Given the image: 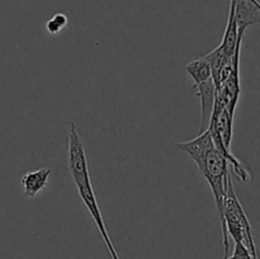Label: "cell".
<instances>
[{
	"label": "cell",
	"mask_w": 260,
	"mask_h": 259,
	"mask_svg": "<svg viewBox=\"0 0 260 259\" xmlns=\"http://www.w3.org/2000/svg\"><path fill=\"white\" fill-rule=\"evenodd\" d=\"M234 4V19L238 25V33L245 35L250 25L260 22V5L250 0H231Z\"/></svg>",
	"instance_id": "5"
},
{
	"label": "cell",
	"mask_w": 260,
	"mask_h": 259,
	"mask_svg": "<svg viewBox=\"0 0 260 259\" xmlns=\"http://www.w3.org/2000/svg\"><path fill=\"white\" fill-rule=\"evenodd\" d=\"M185 71L188 73V75L192 78L193 85H197V84L205 83L208 79H211V68L210 63L207 62L205 57L194 58L190 62H188L185 65Z\"/></svg>",
	"instance_id": "10"
},
{
	"label": "cell",
	"mask_w": 260,
	"mask_h": 259,
	"mask_svg": "<svg viewBox=\"0 0 260 259\" xmlns=\"http://www.w3.org/2000/svg\"><path fill=\"white\" fill-rule=\"evenodd\" d=\"M223 222H225L228 235L231 236L235 243H243L254 256H258L251 225L236 196L231 177L229 178L228 189H226L225 200H223Z\"/></svg>",
	"instance_id": "2"
},
{
	"label": "cell",
	"mask_w": 260,
	"mask_h": 259,
	"mask_svg": "<svg viewBox=\"0 0 260 259\" xmlns=\"http://www.w3.org/2000/svg\"><path fill=\"white\" fill-rule=\"evenodd\" d=\"M197 167L205 179L207 180L208 185L212 190L213 198H215L216 210H217L221 228H222L223 250H225L223 258H226L229 256V235L225 228V222H223V200H225L226 189H228L229 178L231 177L230 170H229V163L222 156V154L216 147H213L197 163Z\"/></svg>",
	"instance_id": "1"
},
{
	"label": "cell",
	"mask_w": 260,
	"mask_h": 259,
	"mask_svg": "<svg viewBox=\"0 0 260 259\" xmlns=\"http://www.w3.org/2000/svg\"><path fill=\"white\" fill-rule=\"evenodd\" d=\"M238 38H239L238 25H236L235 19H234V4H233V2H231L228 25H226L225 33H223L222 42H221V46H222L223 51H225V52L228 53L230 57H233L234 52H235L236 43H238Z\"/></svg>",
	"instance_id": "9"
},
{
	"label": "cell",
	"mask_w": 260,
	"mask_h": 259,
	"mask_svg": "<svg viewBox=\"0 0 260 259\" xmlns=\"http://www.w3.org/2000/svg\"><path fill=\"white\" fill-rule=\"evenodd\" d=\"M175 147L188 154V156L197 164L210 150L215 147V144H213V139L211 136L210 131L206 130V131L201 132L197 137L189 140V141L177 142Z\"/></svg>",
	"instance_id": "7"
},
{
	"label": "cell",
	"mask_w": 260,
	"mask_h": 259,
	"mask_svg": "<svg viewBox=\"0 0 260 259\" xmlns=\"http://www.w3.org/2000/svg\"><path fill=\"white\" fill-rule=\"evenodd\" d=\"M68 168L76 188L91 184L85 149L74 122H70V130L68 135Z\"/></svg>",
	"instance_id": "3"
},
{
	"label": "cell",
	"mask_w": 260,
	"mask_h": 259,
	"mask_svg": "<svg viewBox=\"0 0 260 259\" xmlns=\"http://www.w3.org/2000/svg\"><path fill=\"white\" fill-rule=\"evenodd\" d=\"M78 192H79V196H80L81 201H83V203L85 205L86 210H88L89 213H90L96 229H98V231L101 233L102 239H103L104 243H106V246L108 248L109 253H111L112 259H119L118 253H117L116 249H114L113 243H112L108 231H107L106 225H104L103 216H102L101 208H99L98 202H96V198H95V195H94V190H93V187H91V184L78 188Z\"/></svg>",
	"instance_id": "4"
},
{
	"label": "cell",
	"mask_w": 260,
	"mask_h": 259,
	"mask_svg": "<svg viewBox=\"0 0 260 259\" xmlns=\"http://www.w3.org/2000/svg\"><path fill=\"white\" fill-rule=\"evenodd\" d=\"M69 18L63 13H57L46 23V29L50 35H57L68 25Z\"/></svg>",
	"instance_id": "12"
},
{
	"label": "cell",
	"mask_w": 260,
	"mask_h": 259,
	"mask_svg": "<svg viewBox=\"0 0 260 259\" xmlns=\"http://www.w3.org/2000/svg\"><path fill=\"white\" fill-rule=\"evenodd\" d=\"M205 58L207 60V62L210 63V68H211V78H212L213 83H217V78H218V74H220L221 69L229 63L231 61V57L228 55V53L223 51L222 46H218L216 47L212 52L207 53L205 56Z\"/></svg>",
	"instance_id": "11"
},
{
	"label": "cell",
	"mask_w": 260,
	"mask_h": 259,
	"mask_svg": "<svg viewBox=\"0 0 260 259\" xmlns=\"http://www.w3.org/2000/svg\"><path fill=\"white\" fill-rule=\"evenodd\" d=\"M223 259H258V256H254L243 243H235V248L231 256H226Z\"/></svg>",
	"instance_id": "13"
},
{
	"label": "cell",
	"mask_w": 260,
	"mask_h": 259,
	"mask_svg": "<svg viewBox=\"0 0 260 259\" xmlns=\"http://www.w3.org/2000/svg\"><path fill=\"white\" fill-rule=\"evenodd\" d=\"M196 93L200 96L201 101V132L206 131L208 128V123H210L211 114H212L213 103H215V94H216V85L213 83L212 78L208 79L205 83L197 84L193 85Z\"/></svg>",
	"instance_id": "6"
},
{
	"label": "cell",
	"mask_w": 260,
	"mask_h": 259,
	"mask_svg": "<svg viewBox=\"0 0 260 259\" xmlns=\"http://www.w3.org/2000/svg\"><path fill=\"white\" fill-rule=\"evenodd\" d=\"M250 2H251V3H254V4H258V5H260L259 3H258V0H250Z\"/></svg>",
	"instance_id": "14"
},
{
	"label": "cell",
	"mask_w": 260,
	"mask_h": 259,
	"mask_svg": "<svg viewBox=\"0 0 260 259\" xmlns=\"http://www.w3.org/2000/svg\"><path fill=\"white\" fill-rule=\"evenodd\" d=\"M51 173H52V170H51V168L47 167H43L41 169L25 173L22 177V179H20L25 197L33 198L38 193L42 192L47 187Z\"/></svg>",
	"instance_id": "8"
}]
</instances>
